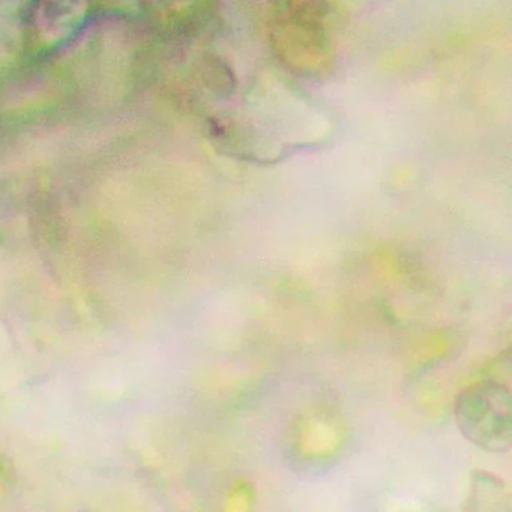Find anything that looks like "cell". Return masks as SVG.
<instances>
[{
	"label": "cell",
	"instance_id": "obj_1",
	"mask_svg": "<svg viewBox=\"0 0 512 512\" xmlns=\"http://www.w3.org/2000/svg\"><path fill=\"white\" fill-rule=\"evenodd\" d=\"M460 433L490 454H505L512 446L511 389L496 379L467 386L458 395L454 409Z\"/></svg>",
	"mask_w": 512,
	"mask_h": 512
}]
</instances>
